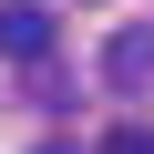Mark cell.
Segmentation results:
<instances>
[{
	"label": "cell",
	"mask_w": 154,
	"mask_h": 154,
	"mask_svg": "<svg viewBox=\"0 0 154 154\" xmlns=\"http://www.w3.org/2000/svg\"><path fill=\"white\" fill-rule=\"evenodd\" d=\"M0 51L11 62H51V11L41 0H0Z\"/></svg>",
	"instance_id": "obj_1"
},
{
	"label": "cell",
	"mask_w": 154,
	"mask_h": 154,
	"mask_svg": "<svg viewBox=\"0 0 154 154\" xmlns=\"http://www.w3.org/2000/svg\"><path fill=\"white\" fill-rule=\"evenodd\" d=\"M103 82H113V93H144V82H154V21L113 31V51H103Z\"/></svg>",
	"instance_id": "obj_2"
},
{
	"label": "cell",
	"mask_w": 154,
	"mask_h": 154,
	"mask_svg": "<svg viewBox=\"0 0 154 154\" xmlns=\"http://www.w3.org/2000/svg\"><path fill=\"white\" fill-rule=\"evenodd\" d=\"M103 154H154V134H144V123H113V134H103Z\"/></svg>",
	"instance_id": "obj_3"
}]
</instances>
